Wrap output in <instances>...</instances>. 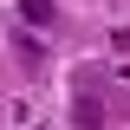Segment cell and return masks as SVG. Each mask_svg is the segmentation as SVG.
I'll use <instances>...</instances> for the list:
<instances>
[{
	"mask_svg": "<svg viewBox=\"0 0 130 130\" xmlns=\"http://www.w3.org/2000/svg\"><path fill=\"white\" fill-rule=\"evenodd\" d=\"M20 13H26L32 26H52V0H20Z\"/></svg>",
	"mask_w": 130,
	"mask_h": 130,
	"instance_id": "obj_1",
	"label": "cell"
}]
</instances>
